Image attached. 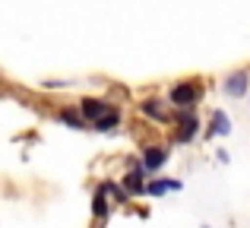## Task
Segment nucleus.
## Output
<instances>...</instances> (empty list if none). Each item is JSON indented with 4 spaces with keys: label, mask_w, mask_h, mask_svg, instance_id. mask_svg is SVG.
Returning <instances> with one entry per match:
<instances>
[{
    "label": "nucleus",
    "mask_w": 250,
    "mask_h": 228,
    "mask_svg": "<svg viewBox=\"0 0 250 228\" xmlns=\"http://www.w3.org/2000/svg\"><path fill=\"white\" fill-rule=\"evenodd\" d=\"M177 143H190L196 136V127H200V121H196V114L190 111V108H184L181 111V117H177Z\"/></svg>",
    "instance_id": "2"
},
{
    "label": "nucleus",
    "mask_w": 250,
    "mask_h": 228,
    "mask_svg": "<svg viewBox=\"0 0 250 228\" xmlns=\"http://www.w3.org/2000/svg\"><path fill=\"white\" fill-rule=\"evenodd\" d=\"M57 117H61V121L67 124V127H73V130H85V124H83V121H80V117H76L73 111H61Z\"/></svg>",
    "instance_id": "12"
},
{
    "label": "nucleus",
    "mask_w": 250,
    "mask_h": 228,
    "mask_svg": "<svg viewBox=\"0 0 250 228\" xmlns=\"http://www.w3.org/2000/svg\"><path fill=\"white\" fill-rule=\"evenodd\" d=\"M165 162H168V149H162V146H146L143 149V162L140 165L146 168V171H159Z\"/></svg>",
    "instance_id": "3"
},
{
    "label": "nucleus",
    "mask_w": 250,
    "mask_h": 228,
    "mask_svg": "<svg viewBox=\"0 0 250 228\" xmlns=\"http://www.w3.org/2000/svg\"><path fill=\"white\" fill-rule=\"evenodd\" d=\"M143 174H146V168H143V165H133V168H130V174L124 178V187H127V193H133V197L146 193V181H143Z\"/></svg>",
    "instance_id": "5"
},
{
    "label": "nucleus",
    "mask_w": 250,
    "mask_h": 228,
    "mask_svg": "<svg viewBox=\"0 0 250 228\" xmlns=\"http://www.w3.org/2000/svg\"><path fill=\"white\" fill-rule=\"evenodd\" d=\"M200 86L196 83H177V86H171V105H177V108H193L196 102H200Z\"/></svg>",
    "instance_id": "1"
},
{
    "label": "nucleus",
    "mask_w": 250,
    "mask_h": 228,
    "mask_svg": "<svg viewBox=\"0 0 250 228\" xmlns=\"http://www.w3.org/2000/svg\"><path fill=\"white\" fill-rule=\"evenodd\" d=\"M247 86H250V76L241 70V73H231L225 80V95H231V99H241V95H247Z\"/></svg>",
    "instance_id": "4"
},
{
    "label": "nucleus",
    "mask_w": 250,
    "mask_h": 228,
    "mask_svg": "<svg viewBox=\"0 0 250 228\" xmlns=\"http://www.w3.org/2000/svg\"><path fill=\"white\" fill-rule=\"evenodd\" d=\"M140 111L146 114V117H152V121H165V117H168L165 108H162V99H146L140 105Z\"/></svg>",
    "instance_id": "7"
},
{
    "label": "nucleus",
    "mask_w": 250,
    "mask_h": 228,
    "mask_svg": "<svg viewBox=\"0 0 250 228\" xmlns=\"http://www.w3.org/2000/svg\"><path fill=\"white\" fill-rule=\"evenodd\" d=\"M92 212H95L98 219L108 216V190H104V187H98V193L92 197Z\"/></svg>",
    "instance_id": "10"
},
{
    "label": "nucleus",
    "mask_w": 250,
    "mask_h": 228,
    "mask_svg": "<svg viewBox=\"0 0 250 228\" xmlns=\"http://www.w3.org/2000/svg\"><path fill=\"white\" fill-rule=\"evenodd\" d=\"M168 190H181V181H152V184H146V193L149 197H162V193H168Z\"/></svg>",
    "instance_id": "8"
},
{
    "label": "nucleus",
    "mask_w": 250,
    "mask_h": 228,
    "mask_svg": "<svg viewBox=\"0 0 250 228\" xmlns=\"http://www.w3.org/2000/svg\"><path fill=\"white\" fill-rule=\"evenodd\" d=\"M80 111H83V117H89V121H95V117H102L104 111H111V108L104 105L102 99H83Z\"/></svg>",
    "instance_id": "6"
},
{
    "label": "nucleus",
    "mask_w": 250,
    "mask_h": 228,
    "mask_svg": "<svg viewBox=\"0 0 250 228\" xmlns=\"http://www.w3.org/2000/svg\"><path fill=\"white\" fill-rule=\"evenodd\" d=\"M209 133H212V136H225V133H231V121H228V114L225 111H215L212 114V127H209Z\"/></svg>",
    "instance_id": "9"
},
{
    "label": "nucleus",
    "mask_w": 250,
    "mask_h": 228,
    "mask_svg": "<svg viewBox=\"0 0 250 228\" xmlns=\"http://www.w3.org/2000/svg\"><path fill=\"white\" fill-rule=\"evenodd\" d=\"M95 130H114L117 124H121V111H104L102 117H95Z\"/></svg>",
    "instance_id": "11"
}]
</instances>
